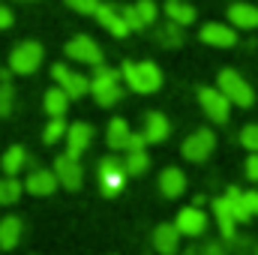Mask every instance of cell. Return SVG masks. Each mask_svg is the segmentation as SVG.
I'll list each match as a JSON object with an SVG mask.
<instances>
[{
    "label": "cell",
    "instance_id": "3957f363",
    "mask_svg": "<svg viewBox=\"0 0 258 255\" xmlns=\"http://www.w3.org/2000/svg\"><path fill=\"white\" fill-rule=\"evenodd\" d=\"M216 87L231 99V105L249 108V105L255 102L252 87H249V84H246V78H243L240 72H234V69H222V72H219V78H216Z\"/></svg>",
    "mask_w": 258,
    "mask_h": 255
},
{
    "label": "cell",
    "instance_id": "cb8c5ba5",
    "mask_svg": "<svg viewBox=\"0 0 258 255\" xmlns=\"http://www.w3.org/2000/svg\"><path fill=\"white\" fill-rule=\"evenodd\" d=\"M165 15H168V21L186 27V24L195 21V6L186 3V0H165Z\"/></svg>",
    "mask_w": 258,
    "mask_h": 255
},
{
    "label": "cell",
    "instance_id": "7a4b0ae2",
    "mask_svg": "<svg viewBox=\"0 0 258 255\" xmlns=\"http://www.w3.org/2000/svg\"><path fill=\"white\" fill-rule=\"evenodd\" d=\"M120 78H123V75H120L117 69H108V66H99V69L93 72V78H90V93H93V99H96L102 108H111V105L120 102V96H123Z\"/></svg>",
    "mask_w": 258,
    "mask_h": 255
},
{
    "label": "cell",
    "instance_id": "d6986e66",
    "mask_svg": "<svg viewBox=\"0 0 258 255\" xmlns=\"http://www.w3.org/2000/svg\"><path fill=\"white\" fill-rule=\"evenodd\" d=\"M141 132L147 135V141H150V144H162V141L168 138V132H171L168 117H165V114H159V111H150V114L144 117V129H141Z\"/></svg>",
    "mask_w": 258,
    "mask_h": 255
},
{
    "label": "cell",
    "instance_id": "d590c367",
    "mask_svg": "<svg viewBox=\"0 0 258 255\" xmlns=\"http://www.w3.org/2000/svg\"><path fill=\"white\" fill-rule=\"evenodd\" d=\"M150 141H147V135L144 132H132V138H129V150H144Z\"/></svg>",
    "mask_w": 258,
    "mask_h": 255
},
{
    "label": "cell",
    "instance_id": "5bb4252c",
    "mask_svg": "<svg viewBox=\"0 0 258 255\" xmlns=\"http://www.w3.org/2000/svg\"><path fill=\"white\" fill-rule=\"evenodd\" d=\"M57 174L54 171H45V168H30V174H27V180H24V189L30 192V195H51V192L57 189Z\"/></svg>",
    "mask_w": 258,
    "mask_h": 255
},
{
    "label": "cell",
    "instance_id": "d6a6232c",
    "mask_svg": "<svg viewBox=\"0 0 258 255\" xmlns=\"http://www.w3.org/2000/svg\"><path fill=\"white\" fill-rule=\"evenodd\" d=\"M135 9H138V15H141L144 24H153V21H156V3H153V0H138Z\"/></svg>",
    "mask_w": 258,
    "mask_h": 255
},
{
    "label": "cell",
    "instance_id": "60d3db41",
    "mask_svg": "<svg viewBox=\"0 0 258 255\" xmlns=\"http://www.w3.org/2000/svg\"><path fill=\"white\" fill-rule=\"evenodd\" d=\"M186 255H204L201 249H186Z\"/></svg>",
    "mask_w": 258,
    "mask_h": 255
},
{
    "label": "cell",
    "instance_id": "9a60e30c",
    "mask_svg": "<svg viewBox=\"0 0 258 255\" xmlns=\"http://www.w3.org/2000/svg\"><path fill=\"white\" fill-rule=\"evenodd\" d=\"M90 141H93V126L90 123H72L69 132H66V153H72V156H81L87 147H90Z\"/></svg>",
    "mask_w": 258,
    "mask_h": 255
},
{
    "label": "cell",
    "instance_id": "5b68a950",
    "mask_svg": "<svg viewBox=\"0 0 258 255\" xmlns=\"http://www.w3.org/2000/svg\"><path fill=\"white\" fill-rule=\"evenodd\" d=\"M42 45L39 42H33V39H27V42H18L15 48H12V54H9V69L15 72V75H30V72H36L39 63H42Z\"/></svg>",
    "mask_w": 258,
    "mask_h": 255
},
{
    "label": "cell",
    "instance_id": "2e32d148",
    "mask_svg": "<svg viewBox=\"0 0 258 255\" xmlns=\"http://www.w3.org/2000/svg\"><path fill=\"white\" fill-rule=\"evenodd\" d=\"M177 246H180V231L177 225H156L153 231V249L159 255H177Z\"/></svg>",
    "mask_w": 258,
    "mask_h": 255
},
{
    "label": "cell",
    "instance_id": "ffe728a7",
    "mask_svg": "<svg viewBox=\"0 0 258 255\" xmlns=\"http://www.w3.org/2000/svg\"><path fill=\"white\" fill-rule=\"evenodd\" d=\"M159 192H162L165 198L183 195V192H186V174H183L180 168H165V171L159 174Z\"/></svg>",
    "mask_w": 258,
    "mask_h": 255
},
{
    "label": "cell",
    "instance_id": "f35d334b",
    "mask_svg": "<svg viewBox=\"0 0 258 255\" xmlns=\"http://www.w3.org/2000/svg\"><path fill=\"white\" fill-rule=\"evenodd\" d=\"M204 255H225V246L222 243H216V240H210V243H204Z\"/></svg>",
    "mask_w": 258,
    "mask_h": 255
},
{
    "label": "cell",
    "instance_id": "7c38bea8",
    "mask_svg": "<svg viewBox=\"0 0 258 255\" xmlns=\"http://www.w3.org/2000/svg\"><path fill=\"white\" fill-rule=\"evenodd\" d=\"M177 231L180 234H186V237H201L204 231H207V216H204V210L201 207H183L180 213H177Z\"/></svg>",
    "mask_w": 258,
    "mask_h": 255
},
{
    "label": "cell",
    "instance_id": "ab89813d",
    "mask_svg": "<svg viewBox=\"0 0 258 255\" xmlns=\"http://www.w3.org/2000/svg\"><path fill=\"white\" fill-rule=\"evenodd\" d=\"M246 204L252 213H258V192H246Z\"/></svg>",
    "mask_w": 258,
    "mask_h": 255
},
{
    "label": "cell",
    "instance_id": "30bf717a",
    "mask_svg": "<svg viewBox=\"0 0 258 255\" xmlns=\"http://www.w3.org/2000/svg\"><path fill=\"white\" fill-rule=\"evenodd\" d=\"M54 174H57V180L63 183L66 189H81V177H84V171H81V162H78V156H72V153H57V159H54Z\"/></svg>",
    "mask_w": 258,
    "mask_h": 255
},
{
    "label": "cell",
    "instance_id": "83f0119b",
    "mask_svg": "<svg viewBox=\"0 0 258 255\" xmlns=\"http://www.w3.org/2000/svg\"><path fill=\"white\" fill-rule=\"evenodd\" d=\"M123 165H126V174H129V177H138V174H144V171H147V165H150V159H147V150H129L126 159H123Z\"/></svg>",
    "mask_w": 258,
    "mask_h": 255
},
{
    "label": "cell",
    "instance_id": "836d02e7",
    "mask_svg": "<svg viewBox=\"0 0 258 255\" xmlns=\"http://www.w3.org/2000/svg\"><path fill=\"white\" fill-rule=\"evenodd\" d=\"M240 144L249 150V153H258V126H246L240 132Z\"/></svg>",
    "mask_w": 258,
    "mask_h": 255
},
{
    "label": "cell",
    "instance_id": "e575fe53",
    "mask_svg": "<svg viewBox=\"0 0 258 255\" xmlns=\"http://www.w3.org/2000/svg\"><path fill=\"white\" fill-rule=\"evenodd\" d=\"M123 18L129 21V27H132V30H144V27H147V24L141 21V15H138V9H135V6H123Z\"/></svg>",
    "mask_w": 258,
    "mask_h": 255
},
{
    "label": "cell",
    "instance_id": "8fae6325",
    "mask_svg": "<svg viewBox=\"0 0 258 255\" xmlns=\"http://www.w3.org/2000/svg\"><path fill=\"white\" fill-rule=\"evenodd\" d=\"M96 21L108 30V33H114L117 39H123L129 36V21L123 18V6H111V3H102L99 6V12H96Z\"/></svg>",
    "mask_w": 258,
    "mask_h": 255
},
{
    "label": "cell",
    "instance_id": "603a6c76",
    "mask_svg": "<svg viewBox=\"0 0 258 255\" xmlns=\"http://www.w3.org/2000/svg\"><path fill=\"white\" fill-rule=\"evenodd\" d=\"M30 165V159H27V150L21 147V144H15V147H9L6 153H3V159H0V168L6 171V177H15L21 168H27Z\"/></svg>",
    "mask_w": 258,
    "mask_h": 255
},
{
    "label": "cell",
    "instance_id": "484cf974",
    "mask_svg": "<svg viewBox=\"0 0 258 255\" xmlns=\"http://www.w3.org/2000/svg\"><path fill=\"white\" fill-rule=\"evenodd\" d=\"M225 201H228L231 213L237 216V222H249L252 210H249V204H246V192H240L237 186H231V189L225 192Z\"/></svg>",
    "mask_w": 258,
    "mask_h": 255
},
{
    "label": "cell",
    "instance_id": "1f68e13d",
    "mask_svg": "<svg viewBox=\"0 0 258 255\" xmlns=\"http://www.w3.org/2000/svg\"><path fill=\"white\" fill-rule=\"evenodd\" d=\"M66 6L72 9V12H78V15H96L99 12V0H66Z\"/></svg>",
    "mask_w": 258,
    "mask_h": 255
},
{
    "label": "cell",
    "instance_id": "ba28073f",
    "mask_svg": "<svg viewBox=\"0 0 258 255\" xmlns=\"http://www.w3.org/2000/svg\"><path fill=\"white\" fill-rule=\"evenodd\" d=\"M213 150H216V135L210 129H195L192 135H186V141L180 147L183 159H189V162H204Z\"/></svg>",
    "mask_w": 258,
    "mask_h": 255
},
{
    "label": "cell",
    "instance_id": "f1b7e54d",
    "mask_svg": "<svg viewBox=\"0 0 258 255\" xmlns=\"http://www.w3.org/2000/svg\"><path fill=\"white\" fill-rule=\"evenodd\" d=\"M156 36H159V42H162L165 48H177V45L183 42V33H180V24H174V21H168V24H162V27H156Z\"/></svg>",
    "mask_w": 258,
    "mask_h": 255
},
{
    "label": "cell",
    "instance_id": "44dd1931",
    "mask_svg": "<svg viewBox=\"0 0 258 255\" xmlns=\"http://www.w3.org/2000/svg\"><path fill=\"white\" fill-rule=\"evenodd\" d=\"M21 228H24V225H21L18 216H3V219H0V249H3V252H9V249L18 246Z\"/></svg>",
    "mask_w": 258,
    "mask_h": 255
},
{
    "label": "cell",
    "instance_id": "f546056e",
    "mask_svg": "<svg viewBox=\"0 0 258 255\" xmlns=\"http://www.w3.org/2000/svg\"><path fill=\"white\" fill-rule=\"evenodd\" d=\"M66 132H69V126L63 123V117H51V123L45 126L42 141H45V144H57L60 138H66Z\"/></svg>",
    "mask_w": 258,
    "mask_h": 255
},
{
    "label": "cell",
    "instance_id": "ac0fdd59",
    "mask_svg": "<svg viewBox=\"0 0 258 255\" xmlns=\"http://www.w3.org/2000/svg\"><path fill=\"white\" fill-rule=\"evenodd\" d=\"M228 21H231V27L255 30L258 27V6H252V3H231L228 6Z\"/></svg>",
    "mask_w": 258,
    "mask_h": 255
},
{
    "label": "cell",
    "instance_id": "277c9868",
    "mask_svg": "<svg viewBox=\"0 0 258 255\" xmlns=\"http://www.w3.org/2000/svg\"><path fill=\"white\" fill-rule=\"evenodd\" d=\"M123 183H126V165L123 159L117 156H102L99 159V189L105 198H114L123 192Z\"/></svg>",
    "mask_w": 258,
    "mask_h": 255
},
{
    "label": "cell",
    "instance_id": "4dcf8cb0",
    "mask_svg": "<svg viewBox=\"0 0 258 255\" xmlns=\"http://www.w3.org/2000/svg\"><path fill=\"white\" fill-rule=\"evenodd\" d=\"M12 105H15L12 81H0V117H9L12 114Z\"/></svg>",
    "mask_w": 258,
    "mask_h": 255
},
{
    "label": "cell",
    "instance_id": "7402d4cb",
    "mask_svg": "<svg viewBox=\"0 0 258 255\" xmlns=\"http://www.w3.org/2000/svg\"><path fill=\"white\" fill-rule=\"evenodd\" d=\"M129 138H132L129 123L123 117H114V120L108 123V132H105V144H108L111 150H129Z\"/></svg>",
    "mask_w": 258,
    "mask_h": 255
},
{
    "label": "cell",
    "instance_id": "e0dca14e",
    "mask_svg": "<svg viewBox=\"0 0 258 255\" xmlns=\"http://www.w3.org/2000/svg\"><path fill=\"white\" fill-rule=\"evenodd\" d=\"M213 216H216V222H219L222 237H225V240H234V234H237V216L231 213L225 195H222V198H213Z\"/></svg>",
    "mask_w": 258,
    "mask_h": 255
},
{
    "label": "cell",
    "instance_id": "9c48e42d",
    "mask_svg": "<svg viewBox=\"0 0 258 255\" xmlns=\"http://www.w3.org/2000/svg\"><path fill=\"white\" fill-rule=\"evenodd\" d=\"M51 78L57 81V87H63L72 99H81L84 93H90V78H84L81 72H72L66 63L51 66Z\"/></svg>",
    "mask_w": 258,
    "mask_h": 255
},
{
    "label": "cell",
    "instance_id": "6da1fadb",
    "mask_svg": "<svg viewBox=\"0 0 258 255\" xmlns=\"http://www.w3.org/2000/svg\"><path fill=\"white\" fill-rule=\"evenodd\" d=\"M120 75L135 93H156L162 87V72L150 60H126L120 66Z\"/></svg>",
    "mask_w": 258,
    "mask_h": 255
},
{
    "label": "cell",
    "instance_id": "8992f818",
    "mask_svg": "<svg viewBox=\"0 0 258 255\" xmlns=\"http://www.w3.org/2000/svg\"><path fill=\"white\" fill-rule=\"evenodd\" d=\"M66 57L75 60V63H87V66H93V69H99L102 66V48L96 45L93 36L78 33V36H72L66 42Z\"/></svg>",
    "mask_w": 258,
    "mask_h": 255
},
{
    "label": "cell",
    "instance_id": "d4e9b609",
    "mask_svg": "<svg viewBox=\"0 0 258 255\" xmlns=\"http://www.w3.org/2000/svg\"><path fill=\"white\" fill-rule=\"evenodd\" d=\"M69 93H66L63 87H51L48 93H45V111L51 114V117H63L66 108H69Z\"/></svg>",
    "mask_w": 258,
    "mask_h": 255
},
{
    "label": "cell",
    "instance_id": "74e56055",
    "mask_svg": "<svg viewBox=\"0 0 258 255\" xmlns=\"http://www.w3.org/2000/svg\"><path fill=\"white\" fill-rule=\"evenodd\" d=\"M12 21H15V18H12V12H9V9H6L3 3H0V30H6V27H12Z\"/></svg>",
    "mask_w": 258,
    "mask_h": 255
},
{
    "label": "cell",
    "instance_id": "4fadbf2b",
    "mask_svg": "<svg viewBox=\"0 0 258 255\" xmlns=\"http://www.w3.org/2000/svg\"><path fill=\"white\" fill-rule=\"evenodd\" d=\"M198 39L207 42V45H216V48H234V45H237V33H234V27H225V24H219V21L204 24L201 33H198Z\"/></svg>",
    "mask_w": 258,
    "mask_h": 255
},
{
    "label": "cell",
    "instance_id": "b9f144b4",
    "mask_svg": "<svg viewBox=\"0 0 258 255\" xmlns=\"http://www.w3.org/2000/svg\"><path fill=\"white\" fill-rule=\"evenodd\" d=\"M255 255H258V249H255Z\"/></svg>",
    "mask_w": 258,
    "mask_h": 255
},
{
    "label": "cell",
    "instance_id": "4316f807",
    "mask_svg": "<svg viewBox=\"0 0 258 255\" xmlns=\"http://www.w3.org/2000/svg\"><path fill=\"white\" fill-rule=\"evenodd\" d=\"M21 192H24V183H21V180H15V177H3V180H0V204H3V207L15 204V201L21 198Z\"/></svg>",
    "mask_w": 258,
    "mask_h": 255
},
{
    "label": "cell",
    "instance_id": "8d00e7d4",
    "mask_svg": "<svg viewBox=\"0 0 258 255\" xmlns=\"http://www.w3.org/2000/svg\"><path fill=\"white\" fill-rule=\"evenodd\" d=\"M246 177L258 183V153H252V156L246 159Z\"/></svg>",
    "mask_w": 258,
    "mask_h": 255
},
{
    "label": "cell",
    "instance_id": "52a82bcc",
    "mask_svg": "<svg viewBox=\"0 0 258 255\" xmlns=\"http://www.w3.org/2000/svg\"><path fill=\"white\" fill-rule=\"evenodd\" d=\"M198 102H201L204 114H207L213 123H225V120H228L231 99H228L219 87H201V90H198Z\"/></svg>",
    "mask_w": 258,
    "mask_h": 255
}]
</instances>
